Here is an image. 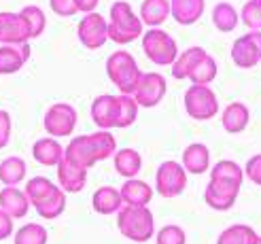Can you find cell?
Instances as JSON below:
<instances>
[{"label":"cell","instance_id":"cell-1","mask_svg":"<svg viewBox=\"0 0 261 244\" xmlns=\"http://www.w3.org/2000/svg\"><path fill=\"white\" fill-rule=\"evenodd\" d=\"M244 170L236 161L223 159L213 166L211 183L206 185L204 200L213 210H229L240 194Z\"/></svg>","mask_w":261,"mask_h":244},{"label":"cell","instance_id":"cell-2","mask_svg":"<svg viewBox=\"0 0 261 244\" xmlns=\"http://www.w3.org/2000/svg\"><path fill=\"white\" fill-rule=\"evenodd\" d=\"M107 28H109V38L113 43L127 45V43L136 41V38H140L142 21L132 11L129 3H125V0H117V3L111 7Z\"/></svg>","mask_w":261,"mask_h":244},{"label":"cell","instance_id":"cell-3","mask_svg":"<svg viewBox=\"0 0 261 244\" xmlns=\"http://www.w3.org/2000/svg\"><path fill=\"white\" fill-rule=\"evenodd\" d=\"M117 227L132 242H147L155 234V219L147 206H121L117 212Z\"/></svg>","mask_w":261,"mask_h":244},{"label":"cell","instance_id":"cell-4","mask_svg":"<svg viewBox=\"0 0 261 244\" xmlns=\"http://www.w3.org/2000/svg\"><path fill=\"white\" fill-rule=\"evenodd\" d=\"M107 74L121 94L132 96L142 72L132 53H127V51H115L107 60Z\"/></svg>","mask_w":261,"mask_h":244},{"label":"cell","instance_id":"cell-5","mask_svg":"<svg viewBox=\"0 0 261 244\" xmlns=\"http://www.w3.org/2000/svg\"><path fill=\"white\" fill-rule=\"evenodd\" d=\"M142 51L153 64H160V66H172L178 58L176 41L162 28H151L142 34Z\"/></svg>","mask_w":261,"mask_h":244},{"label":"cell","instance_id":"cell-6","mask_svg":"<svg viewBox=\"0 0 261 244\" xmlns=\"http://www.w3.org/2000/svg\"><path fill=\"white\" fill-rule=\"evenodd\" d=\"M185 111L191 119H213L219 113V100L208 85H191L185 92Z\"/></svg>","mask_w":261,"mask_h":244},{"label":"cell","instance_id":"cell-7","mask_svg":"<svg viewBox=\"0 0 261 244\" xmlns=\"http://www.w3.org/2000/svg\"><path fill=\"white\" fill-rule=\"evenodd\" d=\"M155 185H158L160 196H164V198H176L187 187V172H185V168H182L178 161L168 159V161L160 164L158 176H155Z\"/></svg>","mask_w":261,"mask_h":244},{"label":"cell","instance_id":"cell-8","mask_svg":"<svg viewBox=\"0 0 261 244\" xmlns=\"http://www.w3.org/2000/svg\"><path fill=\"white\" fill-rule=\"evenodd\" d=\"M166 89H168V83L164 79V74H158V72H142L140 74V81L134 89L132 98L136 100V104L142 106V109H153L158 106L160 102L164 100L166 96Z\"/></svg>","mask_w":261,"mask_h":244},{"label":"cell","instance_id":"cell-9","mask_svg":"<svg viewBox=\"0 0 261 244\" xmlns=\"http://www.w3.org/2000/svg\"><path fill=\"white\" fill-rule=\"evenodd\" d=\"M43 125L51 138L70 136L76 125V111L70 104H66V102H58V104L47 109Z\"/></svg>","mask_w":261,"mask_h":244},{"label":"cell","instance_id":"cell-10","mask_svg":"<svg viewBox=\"0 0 261 244\" xmlns=\"http://www.w3.org/2000/svg\"><path fill=\"white\" fill-rule=\"evenodd\" d=\"M231 60L238 68H253L261 62V30H251L231 45Z\"/></svg>","mask_w":261,"mask_h":244},{"label":"cell","instance_id":"cell-11","mask_svg":"<svg viewBox=\"0 0 261 244\" xmlns=\"http://www.w3.org/2000/svg\"><path fill=\"white\" fill-rule=\"evenodd\" d=\"M79 41L83 43V47L87 49H100L104 43L109 41V28H107V19H104L100 13H87V15L79 21Z\"/></svg>","mask_w":261,"mask_h":244},{"label":"cell","instance_id":"cell-12","mask_svg":"<svg viewBox=\"0 0 261 244\" xmlns=\"http://www.w3.org/2000/svg\"><path fill=\"white\" fill-rule=\"evenodd\" d=\"M28 41L30 28L21 13H0V45H17Z\"/></svg>","mask_w":261,"mask_h":244},{"label":"cell","instance_id":"cell-13","mask_svg":"<svg viewBox=\"0 0 261 244\" xmlns=\"http://www.w3.org/2000/svg\"><path fill=\"white\" fill-rule=\"evenodd\" d=\"M91 119L100 130H111L119 123V98L117 96H98L91 102Z\"/></svg>","mask_w":261,"mask_h":244},{"label":"cell","instance_id":"cell-14","mask_svg":"<svg viewBox=\"0 0 261 244\" xmlns=\"http://www.w3.org/2000/svg\"><path fill=\"white\" fill-rule=\"evenodd\" d=\"M30 43L0 45V74H15L30 60Z\"/></svg>","mask_w":261,"mask_h":244},{"label":"cell","instance_id":"cell-15","mask_svg":"<svg viewBox=\"0 0 261 244\" xmlns=\"http://www.w3.org/2000/svg\"><path fill=\"white\" fill-rule=\"evenodd\" d=\"M58 181H60L62 191H66V194H79L87 183V170L74 166L66 157H62V161L58 164Z\"/></svg>","mask_w":261,"mask_h":244},{"label":"cell","instance_id":"cell-16","mask_svg":"<svg viewBox=\"0 0 261 244\" xmlns=\"http://www.w3.org/2000/svg\"><path fill=\"white\" fill-rule=\"evenodd\" d=\"M64 157H66L68 161H72L74 166H79V168L89 170L91 166L98 161L96 159V153H94V147H91L89 134L72 138V143L66 149H64Z\"/></svg>","mask_w":261,"mask_h":244},{"label":"cell","instance_id":"cell-17","mask_svg":"<svg viewBox=\"0 0 261 244\" xmlns=\"http://www.w3.org/2000/svg\"><path fill=\"white\" fill-rule=\"evenodd\" d=\"M0 210H5L11 219H23L30 210V202L17 187H5L0 191Z\"/></svg>","mask_w":261,"mask_h":244},{"label":"cell","instance_id":"cell-18","mask_svg":"<svg viewBox=\"0 0 261 244\" xmlns=\"http://www.w3.org/2000/svg\"><path fill=\"white\" fill-rule=\"evenodd\" d=\"M121 200L125 206H147L153 200V189L149 183L138 181V178H127L119 189Z\"/></svg>","mask_w":261,"mask_h":244},{"label":"cell","instance_id":"cell-19","mask_svg":"<svg viewBox=\"0 0 261 244\" xmlns=\"http://www.w3.org/2000/svg\"><path fill=\"white\" fill-rule=\"evenodd\" d=\"M182 168L191 174H204L211 168V151L202 143H193L182 151Z\"/></svg>","mask_w":261,"mask_h":244},{"label":"cell","instance_id":"cell-20","mask_svg":"<svg viewBox=\"0 0 261 244\" xmlns=\"http://www.w3.org/2000/svg\"><path fill=\"white\" fill-rule=\"evenodd\" d=\"M204 0H170V15L180 25H191L204 15Z\"/></svg>","mask_w":261,"mask_h":244},{"label":"cell","instance_id":"cell-21","mask_svg":"<svg viewBox=\"0 0 261 244\" xmlns=\"http://www.w3.org/2000/svg\"><path fill=\"white\" fill-rule=\"evenodd\" d=\"M91 206H94V210L98 214H115V212H119L121 206H123L119 189L109 187V185L96 189L94 198H91Z\"/></svg>","mask_w":261,"mask_h":244},{"label":"cell","instance_id":"cell-22","mask_svg":"<svg viewBox=\"0 0 261 244\" xmlns=\"http://www.w3.org/2000/svg\"><path fill=\"white\" fill-rule=\"evenodd\" d=\"M32 157L43 166H58L64 157V149L58 138H38L32 147Z\"/></svg>","mask_w":261,"mask_h":244},{"label":"cell","instance_id":"cell-23","mask_svg":"<svg viewBox=\"0 0 261 244\" xmlns=\"http://www.w3.org/2000/svg\"><path fill=\"white\" fill-rule=\"evenodd\" d=\"M138 17L149 28H158L170 17V0H145Z\"/></svg>","mask_w":261,"mask_h":244},{"label":"cell","instance_id":"cell-24","mask_svg":"<svg viewBox=\"0 0 261 244\" xmlns=\"http://www.w3.org/2000/svg\"><path fill=\"white\" fill-rule=\"evenodd\" d=\"M249 119H251V113H249V106L242 104V102H231L227 104V109L223 111V127L225 132L229 134H240L246 130L249 125Z\"/></svg>","mask_w":261,"mask_h":244},{"label":"cell","instance_id":"cell-25","mask_svg":"<svg viewBox=\"0 0 261 244\" xmlns=\"http://www.w3.org/2000/svg\"><path fill=\"white\" fill-rule=\"evenodd\" d=\"M142 168V157L136 149H121L115 151V170L125 178H134L138 176Z\"/></svg>","mask_w":261,"mask_h":244},{"label":"cell","instance_id":"cell-26","mask_svg":"<svg viewBox=\"0 0 261 244\" xmlns=\"http://www.w3.org/2000/svg\"><path fill=\"white\" fill-rule=\"evenodd\" d=\"M204 56H208V53H206V49H202V47L185 49L172 64V76L174 79H187L189 72L195 68V64H198Z\"/></svg>","mask_w":261,"mask_h":244},{"label":"cell","instance_id":"cell-27","mask_svg":"<svg viewBox=\"0 0 261 244\" xmlns=\"http://www.w3.org/2000/svg\"><path fill=\"white\" fill-rule=\"evenodd\" d=\"M56 189H58V185L51 183L47 176H34L25 183L23 194H25V198H28L30 206H36V204H41L45 198H49L51 194H54Z\"/></svg>","mask_w":261,"mask_h":244},{"label":"cell","instance_id":"cell-28","mask_svg":"<svg viewBox=\"0 0 261 244\" xmlns=\"http://www.w3.org/2000/svg\"><path fill=\"white\" fill-rule=\"evenodd\" d=\"M25 161L21 157H7L3 164H0V181L5 183V187H17L23 176H25Z\"/></svg>","mask_w":261,"mask_h":244},{"label":"cell","instance_id":"cell-29","mask_svg":"<svg viewBox=\"0 0 261 244\" xmlns=\"http://www.w3.org/2000/svg\"><path fill=\"white\" fill-rule=\"evenodd\" d=\"M36 212L43 216V219H58V216L66 210V191H62L60 187L51 194L49 198H45L41 204H36Z\"/></svg>","mask_w":261,"mask_h":244},{"label":"cell","instance_id":"cell-30","mask_svg":"<svg viewBox=\"0 0 261 244\" xmlns=\"http://www.w3.org/2000/svg\"><path fill=\"white\" fill-rule=\"evenodd\" d=\"M219 72V66L213 56H204L198 64H195V68L189 72L187 79L191 81V85H211L215 81V76Z\"/></svg>","mask_w":261,"mask_h":244},{"label":"cell","instance_id":"cell-31","mask_svg":"<svg viewBox=\"0 0 261 244\" xmlns=\"http://www.w3.org/2000/svg\"><path fill=\"white\" fill-rule=\"evenodd\" d=\"M213 23L221 32H231L238 25V11L229 3H219L213 9Z\"/></svg>","mask_w":261,"mask_h":244},{"label":"cell","instance_id":"cell-32","mask_svg":"<svg viewBox=\"0 0 261 244\" xmlns=\"http://www.w3.org/2000/svg\"><path fill=\"white\" fill-rule=\"evenodd\" d=\"M89 140H91V147H94V153H96L98 161L109 159L111 155H115L117 143H115V136L109 130H98L94 134H89Z\"/></svg>","mask_w":261,"mask_h":244},{"label":"cell","instance_id":"cell-33","mask_svg":"<svg viewBox=\"0 0 261 244\" xmlns=\"http://www.w3.org/2000/svg\"><path fill=\"white\" fill-rule=\"evenodd\" d=\"M255 236V229L249 225H231L225 232H221L217 244H251Z\"/></svg>","mask_w":261,"mask_h":244},{"label":"cell","instance_id":"cell-34","mask_svg":"<svg viewBox=\"0 0 261 244\" xmlns=\"http://www.w3.org/2000/svg\"><path fill=\"white\" fill-rule=\"evenodd\" d=\"M21 17L28 21V28H30V38H38L43 32H45V25H47V17L41 7H34V5H28L23 7L21 11Z\"/></svg>","mask_w":261,"mask_h":244},{"label":"cell","instance_id":"cell-35","mask_svg":"<svg viewBox=\"0 0 261 244\" xmlns=\"http://www.w3.org/2000/svg\"><path fill=\"white\" fill-rule=\"evenodd\" d=\"M15 244H47V229L38 223H28L17 229Z\"/></svg>","mask_w":261,"mask_h":244},{"label":"cell","instance_id":"cell-36","mask_svg":"<svg viewBox=\"0 0 261 244\" xmlns=\"http://www.w3.org/2000/svg\"><path fill=\"white\" fill-rule=\"evenodd\" d=\"M117 98H119V123L117 127H129L138 117V104L132 96L119 94Z\"/></svg>","mask_w":261,"mask_h":244},{"label":"cell","instance_id":"cell-37","mask_svg":"<svg viewBox=\"0 0 261 244\" xmlns=\"http://www.w3.org/2000/svg\"><path fill=\"white\" fill-rule=\"evenodd\" d=\"M240 17L251 30H261V0H249L242 7Z\"/></svg>","mask_w":261,"mask_h":244},{"label":"cell","instance_id":"cell-38","mask_svg":"<svg viewBox=\"0 0 261 244\" xmlns=\"http://www.w3.org/2000/svg\"><path fill=\"white\" fill-rule=\"evenodd\" d=\"M158 244H185L187 242V236L182 232V227L178 225H166L160 229L158 234Z\"/></svg>","mask_w":261,"mask_h":244},{"label":"cell","instance_id":"cell-39","mask_svg":"<svg viewBox=\"0 0 261 244\" xmlns=\"http://www.w3.org/2000/svg\"><path fill=\"white\" fill-rule=\"evenodd\" d=\"M49 7L60 17H72L74 13H76L74 0H49Z\"/></svg>","mask_w":261,"mask_h":244},{"label":"cell","instance_id":"cell-40","mask_svg":"<svg viewBox=\"0 0 261 244\" xmlns=\"http://www.w3.org/2000/svg\"><path fill=\"white\" fill-rule=\"evenodd\" d=\"M244 174L249 176L255 185H261V153H257V155H253L249 161H246Z\"/></svg>","mask_w":261,"mask_h":244},{"label":"cell","instance_id":"cell-41","mask_svg":"<svg viewBox=\"0 0 261 244\" xmlns=\"http://www.w3.org/2000/svg\"><path fill=\"white\" fill-rule=\"evenodd\" d=\"M11 115L7 111H0V149H5L11 140Z\"/></svg>","mask_w":261,"mask_h":244},{"label":"cell","instance_id":"cell-42","mask_svg":"<svg viewBox=\"0 0 261 244\" xmlns=\"http://www.w3.org/2000/svg\"><path fill=\"white\" fill-rule=\"evenodd\" d=\"M11 234H13V219L5 210H0V240H7Z\"/></svg>","mask_w":261,"mask_h":244},{"label":"cell","instance_id":"cell-43","mask_svg":"<svg viewBox=\"0 0 261 244\" xmlns=\"http://www.w3.org/2000/svg\"><path fill=\"white\" fill-rule=\"evenodd\" d=\"M98 3L100 0H74V7H76V11H81V13H94L96 11V7H98Z\"/></svg>","mask_w":261,"mask_h":244},{"label":"cell","instance_id":"cell-44","mask_svg":"<svg viewBox=\"0 0 261 244\" xmlns=\"http://www.w3.org/2000/svg\"><path fill=\"white\" fill-rule=\"evenodd\" d=\"M251 244H261V236H255V238H253V242H251Z\"/></svg>","mask_w":261,"mask_h":244}]
</instances>
